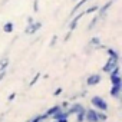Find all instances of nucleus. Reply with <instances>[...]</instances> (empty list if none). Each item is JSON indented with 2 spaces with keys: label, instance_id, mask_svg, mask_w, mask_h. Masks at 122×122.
Segmentation results:
<instances>
[{
  "label": "nucleus",
  "instance_id": "1",
  "mask_svg": "<svg viewBox=\"0 0 122 122\" xmlns=\"http://www.w3.org/2000/svg\"><path fill=\"white\" fill-rule=\"evenodd\" d=\"M108 55H109V59H108V62L105 63V66L102 68V71H103V72H106V73H111V72L118 66L119 55H118L113 49H108Z\"/></svg>",
  "mask_w": 122,
  "mask_h": 122
},
{
  "label": "nucleus",
  "instance_id": "2",
  "mask_svg": "<svg viewBox=\"0 0 122 122\" xmlns=\"http://www.w3.org/2000/svg\"><path fill=\"white\" fill-rule=\"evenodd\" d=\"M112 5H113V0H111V2H108V3H105V5H103V6H102L101 9H99V12H98V15H96V16H95V17L92 19V22H91V25L88 26V29H93V27L96 26V23H98V22H99V20H101V19H102V17H103L105 15H106V12H108V9H109V7H111Z\"/></svg>",
  "mask_w": 122,
  "mask_h": 122
},
{
  "label": "nucleus",
  "instance_id": "3",
  "mask_svg": "<svg viewBox=\"0 0 122 122\" xmlns=\"http://www.w3.org/2000/svg\"><path fill=\"white\" fill-rule=\"evenodd\" d=\"M91 103L93 105V108L99 109L101 112L108 111V103H106V101H105L103 98H101V96H93V98L91 99Z\"/></svg>",
  "mask_w": 122,
  "mask_h": 122
},
{
  "label": "nucleus",
  "instance_id": "4",
  "mask_svg": "<svg viewBox=\"0 0 122 122\" xmlns=\"http://www.w3.org/2000/svg\"><path fill=\"white\" fill-rule=\"evenodd\" d=\"M111 83L112 85H122V78L119 76V66H116L112 72H111Z\"/></svg>",
  "mask_w": 122,
  "mask_h": 122
},
{
  "label": "nucleus",
  "instance_id": "5",
  "mask_svg": "<svg viewBox=\"0 0 122 122\" xmlns=\"http://www.w3.org/2000/svg\"><path fill=\"white\" fill-rule=\"evenodd\" d=\"M42 27V22H32V23H29L27 25V27H26V30H25V33L26 35H33V33H36L39 29Z\"/></svg>",
  "mask_w": 122,
  "mask_h": 122
},
{
  "label": "nucleus",
  "instance_id": "6",
  "mask_svg": "<svg viewBox=\"0 0 122 122\" xmlns=\"http://www.w3.org/2000/svg\"><path fill=\"white\" fill-rule=\"evenodd\" d=\"M96 113H98L96 109H86L85 111V121H88V122H98Z\"/></svg>",
  "mask_w": 122,
  "mask_h": 122
},
{
  "label": "nucleus",
  "instance_id": "7",
  "mask_svg": "<svg viewBox=\"0 0 122 122\" xmlns=\"http://www.w3.org/2000/svg\"><path fill=\"white\" fill-rule=\"evenodd\" d=\"M101 81H102L101 75L95 73V75H91V76H88V79H86V83H88L89 86H95V85H98Z\"/></svg>",
  "mask_w": 122,
  "mask_h": 122
},
{
  "label": "nucleus",
  "instance_id": "8",
  "mask_svg": "<svg viewBox=\"0 0 122 122\" xmlns=\"http://www.w3.org/2000/svg\"><path fill=\"white\" fill-rule=\"evenodd\" d=\"M82 16H85V12H82V13H79L76 17H73V20H72V22H71V25H69V29H71V32H72V30H73V29L78 26V22L81 20V17H82Z\"/></svg>",
  "mask_w": 122,
  "mask_h": 122
},
{
  "label": "nucleus",
  "instance_id": "9",
  "mask_svg": "<svg viewBox=\"0 0 122 122\" xmlns=\"http://www.w3.org/2000/svg\"><path fill=\"white\" fill-rule=\"evenodd\" d=\"M69 116V113L68 112H65V111H62V109H60V111H57L53 116H52V119L53 121H57V119H62V118H68Z\"/></svg>",
  "mask_w": 122,
  "mask_h": 122
},
{
  "label": "nucleus",
  "instance_id": "10",
  "mask_svg": "<svg viewBox=\"0 0 122 122\" xmlns=\"http://www.w3.org/2000/svg\"><path fill=\"white\" fill-rule=\"evenodd\" d=\"M60 109H62V108H60L59 105H55V106H52V108H49V109H47V112H46L45 115H46L47 118H52V116H53V115H55V113H56L57 111H60Z\"/></svg>",
  "mask_w": 122,
  "mask_h": 122
},
{
  "label": "nucleus",
  "instance_id": "11",
  "mask_svg": "<svg viewBox=\"0 0 122 122\" xmlns=\"http://www.w3.org/2000/svg\"><path fill=\"white\" fill-rule=\"evenodd\" d=\"M81 111H85V108L81 105V103H75L69 111H68V113L71 115V113H78V112H81Z\"/></svg>",
  "mask_w": 122,
  "mask_h": 122
},
{
  "label": "nucleus",
  "instance_id": "12",
  "mask_svg": "<svg viewBox=\"0 0 122 122\" xmlns=\"http://www.w3.org/2000/svg\"><path fill=\"white\" fill-rule=\"evenodd\" d=\"M121 89H122V85H112V88H111V95L115 96V98H118Z\"/></svg>",
  "mask_w": 122,
  "mask_h": 122
},
{
  "label": "nucleus",
  "instance_id": "13",
  "mask_svg": "<svg viewBox=\"0 0 122 122\" xmlns=\"http://www.w3.org/2000/svg\"><path fill=\"white\" fill-rule=\"evenodd\" d=\"M7 66H9V57L0 59V72H6Z\"/></svg>",
  "mask_w": 122,
  "mask_h": 122
},
{
  "label": "nucleus",
  "instance_id": "14",
  "mask_svg": "<svg viewBox=\"0 0 122 122\" xmlns=\"http://www.w3.org/2000/svg\"><path fill=\"white\" fill-rule=\"evenodd\" d=\"M89 45H91L92 47H99V45H101V39H99V37H92Z\"/></svg>",
  "mask_w": 122,
  "mask_h": 122
},
{
  "label": "nucleus",
  "instance_id": "15",
  "mask_svg": "<svg viewBox=\"0 0 122 122\" xmlns=\"http://www.w3.org/2000/svg\"><path fill=\"white\" fill-rule=\"evenodd\" d=\"M96 116H98V122H105V121L108 119L106 113H105V112H101V111H99V112L96 113Z\"/></svg>",
  "mask_w": 122,
  "mask_h": 122
},
{
  "label": "nucleus",
  "instance_id": "16",
  "mask_svg": "<svg viewBox=\"0 0 122 122\" xmlns=\"http://www.w3.org/2000/svg\"><path fill=\"white\" fill-rule=\"evenodd\" d=\"M3 30H5L6 33H12V32H13V23H10V22L6 23V25L3 26Z\"/></svg>",
  "mask_w": 122,
  "mask_h": 122
},
{
  "label": "nucleus",
  "instance_id": "17",
  "mask_svg": "<svg viewBox=\"0 0 122 122\" xmlns=\"http://www.w3.org/2000/svg\"><path fill=\"white\" fill-rule=\"evenodd\" d=\"M85 111H86V109H85ZM85 111H81V112L76 113V121H78V122H83V121H85Z\"/></svg>",
  "mask_w": 122,
  "mask_h": 122
},
{
  "label": "nucleus",
  "instance_id": "18",
  "mask_svg": "<svg viewBox=\"0 0 122 122\" xmlns=\"http://www.w3.org/2000/svg\"><path fill=\"white\" fill-rule=\"evenodd\" d=\"M86 2H89V0H81L79 3H76V6H75V7H73V10H72V15H75V13H76V10H78V9H79L81 6H83V5H85Z\"/></svg>",
  "mask_w": 122,
  "mask_h": 122
},
{
  "label": "nucleus",
  "instance_id": "19",
  "mask_svg": "<svg viewBox=\"0 0 122 122\" xmlns=\"http://www.w3.org/2000/svg\"><path fill=\"white\" fill-rule=\"evenodd\" d=\"M39 78H40V73H36V75H35V78H33V79L30 81V83H29V86H33V85H35V83L37 82V79H39Z\"/></svg>",
  "mask_w": 122,
  "mask_h": 122
},
{
  "label": "nucleus",
  "instance_id": "20",
  "mask_svg": "<svg viewBox=\"0 0 122 122\" xmlns=\"http://www.w3.org/2000/svg\"><path fill=\"white\" fill-rule=\"evenodd\" d=\"M39 10V0H35V12Z\"/></svg>",
  "mask_w": 122,
  "mask_h": 122
},
{
  "label": "nucleus",
  "instance_id": "21",
  "mask_svg": "<svg viewBox=\"0 0 122 122\" xmlns=\"http://www.w3.org/2000/svg\"><path fill=\"white\" fill-rule=\"evenodd\" d=\"M62 93V88H57L56 91H55V95H60Z\"/></svg>",
  "mask_w": 122,
  "mask_h": 122
},
{
  "label": "nucleus",
  "instance_id": "22",
  "mask_svg": "<svg viewBox=\"0 0 122 122\" xmlns=\"http://www.w3.org/2000/svg\"><path fill=\"white\" fill-rule=\"evenodd\" d=\"M56 36H53V39H52V42H50V46H55V43H56Z\"/></svg>",
  "mask_w": 122,
  "mask_h": 122
},
{
  "label": "nucleus",
  "instance_id": "23",
  "mask_svg": "<svg viewBox=\"0 0 122 122\" xmlns=\"http://www.w3.org/2000/svg\"><path fill=\"white\" fill-rule=\"evenodd\" d=\"M56 122H68V118H62V119H57Z\"/></svg>",
  "mask_w": 122,
  "mask_h": 122
},
{
  "label": "nucleus",
  "instance_id": "24",
  "mask_svg": "<svg viewBox=\"0 0 122 122\" xmlns=\"http://www.w3.org/2000/svg\"><path fill=\"white\" fill-rule=\"evenodd\" d=\"M15 98H16V93H12V95H10V96H9V101H13V99H15Z\"/></svg>",
  "mask_w": 122,
  "mask_h": 122
},
{
  "label": "nucleus",
  "instance_id": "25",
  "mask_svg": "<svg viewBox=\"0 0 122 122\" xmlns=\"http://www.w3.org/2000/svg\"><path fill=\"white\" fill-rule=\"evenodd\" d=\"M5 76H6V72H0V81H2Z\"/></svg>",
  "mask_w": 122,
  "mask_h": 122
},
{
  "label": "nucleus",
  "instance_id": "26",
  "mask_svg": "<svg viewBox=\"0 0 122 122\" xmlns=\"http://www.w3.org/2000/svg\"><path fill=\"white\" fill-rule=\"evenodd\" d=\"M52 122H56V121H52Z\"/></svg>",
  "mask_w": 122,
  "mask_h": 122
}]
</instances>
